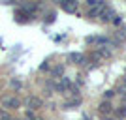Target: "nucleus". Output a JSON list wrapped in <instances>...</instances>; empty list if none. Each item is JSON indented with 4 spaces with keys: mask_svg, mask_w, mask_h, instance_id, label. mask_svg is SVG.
<instances>
[]
</instances>
